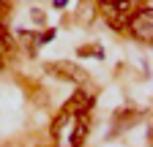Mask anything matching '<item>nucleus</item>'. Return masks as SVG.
<instances>
[{
	"label": "nucleus",
	"mask_w": 153,
	"mask_h": 147,
	"mask_svg": "<svg viewBox=\"0 0 153 147\" xmlns=\"http://www.w3.org/2000/svg\"><path fill=\"white\" fill-rule=\"evenodd\" d=\"M30 16H33V19H36V22H44V14H41V11H38V8H33V11H30Z\"/></svg>",
	"instance_id": "nucleus-8"
},
{
	"label": "nucleus",
	"mask_w": 153,
	"mask_h": 147,
	"mask_svg": "<svg viewBox=\"0 0 153 147\" xmlns=\"http://www.w3.org/2000/svg\"><path fill=\"white\" fill-rule=\"evenodd\" d=\"M49 134L55 136L57 147H82V142L88 136V112H74V109L66 106L52 120Z\"/></svg>",
	"instance_id": "nucleus-1"
},
{
	"label": "nucleus",
	"mask_w": 153,
	"mask_h": 147,
	"mask_svg": "<svg viewBox=\"0 0 153 147\" xmlns=\"http://www.w3.org/2000/svg\"><path fill=\"white\" fill-rule=\"evenodd\" d=\"M126 27H128V33H131L137 41L150 44V41H153V8H150V6L137 8V11L128 16Z\"/></svg>",
	"instance_id": "nucleus-3"
},
{
	"label": "nucleus",
	"mask_w": 153,
	"mask_h": 147,
	"mask_svg": "<svg viewBox=\"0 0 153 147\" xmlns=\"http://www.w3.org/2000/svg\"><path fill=\"white\" fill-rule=\"evenodd\" d=\"M101 3H112V0H99V6H101Z\"/></svg>",
	"instance_id": "nucleus-11"
},
{
	"label": "nucleus",
	"mask_w": 153,
	"mask_h": 147,
	"mask_svg": "<svg viewBox=\"0 0 153 147\" xmlns=\"http://www.w3.org/2000/svg\"><path fill=\"white\" fill-rule=\"evenodd\" d=\"M52 6H55V8H66L68 0H52Z\"/></svg>",
	"instance_id": "nucleus-9"
},
{
	"label": "nucleus",
	"mask_w": 153,
	"mask_h": 147,
	"mask_svg": "<svg viewBox=\"0 0 153 147\" xmlns=\"http://www.w3.org/2000/svg\"><path fill=\"white\" fill-rule=\"evenodd\" d=\"M137 11V0H112V3H101V14L112 30H123L128 16Z\"/></svg>",
	"instance_id": "nucleus-2"
},
{
	"label": "nucleus",
	"mask_w": 153,
	"mask_h": 147,
	"mask_svg": "<svg viewBox=\"0 0 153 147\" xmlns=\"http://www.w3.org/2000/svg\"><path fill=\"white\" fill-rule=\"evenodd\" d=\"M47 68L52 74H57V76H63V79H71V82H85L88 79V74L82 68H76L74 63H49Z\"/></svg>",
	"instance_id": "nucleus-4"
},
{
	"label": "nucleus",
	"mask_w": 153,
	"mask_h": 147,
	"mask_svg": "<svg viewBox=\"0 0 153 147\" xmlns=\"http://www.w3.org/2000/svg\"><path fill=\"white\" fill-rule=\"evenodd\" d=\"M52 38H55V30H47V33L41 35V38H38V44H49Z\"/></svg>",
	"instance_id": "nucleus-6"
},
{
	"label": "nucleus",
	"mask_w": 153,
	"mask_h": 147,
	"mask_svg": "<svg viewBox=\"0 0 153 147\" xmlns=\"http://www.w3.org/2000/svg\"><path fill=\"white\" fill-rule=\"evenodd\" d=\"M8 52H11V38H8V35H0V68L6 65Z\"/></svg>",
	"instance_id": "nucleus-5"
},
{
	"label": "nucleus",
	"mask_w": 153,
	"mask_h": 147,
	"mask_svg": "<svg viewBox=\"0 0 153 147\" xmlns=\"http://www.w3.org/2000/svg\"><path fill=\"white\" fill-rule=\"evenodd\" d=\"M0 35H6V11L0 8Z\"/></svg>",
	"instance_id": "nucleus-7"
},
{
	"label": "nucleus",
	"mask_w": 153,
	"mask_h": 147,
	"mask_svg": "<svg viewBox=\"0 0 153 147\" xmlns=\"http://www.w3.org/2000/svg\"><path fill=\"white\" fill-rule=\"evenodd\" d=\"M0 8H3V11H6V8H8V0H0Z\"/></svg>",
	"instance_id": "nucleus-10"
}]
</instances>
